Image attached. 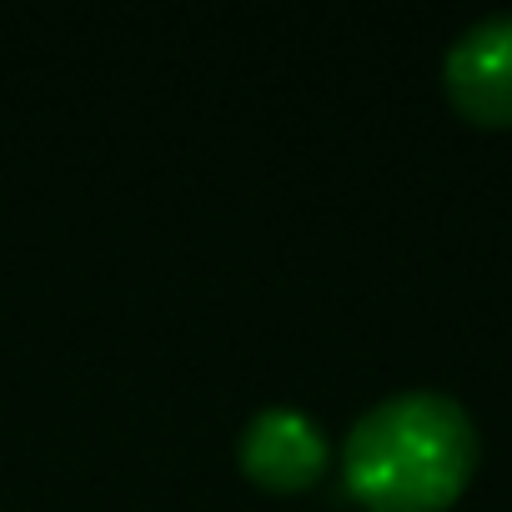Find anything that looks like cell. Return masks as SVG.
Listing matches in <instances>:
<instances>
[{"mask_svg": "<svg viewBox=\"0 0 512 512\" xmlns=\"http://www.w3.org/2000/svg\"><path fill=\"white\" fill-rule=\"evenodd\" d=\"M477 467V427L447 392H397L367 407L342 442L347 492L372 512H442Z\"/></svg>", "mask_w": 512, "mask_h": 512, "instance_id": "obj_1", "label": "cell"}, {"mask_svg": "<svg viewBox=\"0 0 512 512\" xmlns=\"http://www.w3.org/2000/svg\"><path fill=\"white\" fill-rule=\"evenodd\" d=\"M452 106L477 126H512V11L472 21L442 56Z\"/></svg>", "mask_w": 512, "mask_h": 512, "instance_id": "obj_2", "label": "cell"}, {"mask_svg": "<svg viewBox=\"0 0 512 512\" xmlns=\"http://www.w3.org/2000/svg\"><path fill=\"white\" fill-rule=\"evenodd\" d=\"M236 457L241 472L267 492H302L327 467V432L297 407H262L246 422Z\"/></svg>", "mask_w": 512, "mask_h": 512, "instance_id": "obj_3", "label": "cell"}]
</instances>
